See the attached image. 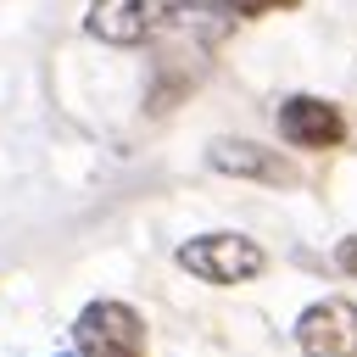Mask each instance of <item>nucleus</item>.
<instances>
[{
    "label": "nucleus",
    "mask_w": 357,
    "mask_h": 357,
    "mask_svg": "<svg viewBox=\"0 0 357 357\" xmlns=\"http://www.w3.org/2000/svg\"><path fill=\"white\" fill-rule=\"evenodd\" d=\"M190 11H201V6L195 0H95L84 28L100 45H151L173 28H184Z\"/></svg>",
    "instance_id": "obj_1"
},
{
    "label": "nucleus",
    "mask_w": 357,
    "mask_h": 357,
    "mask_svg": "<svg viewBox=\"0 0 357 357\" xmlns=\"http://www.w3.org/2000/svg\"><path fill=\"white\" fill-rule=\"evenodd\" d=\"M178 268L206 279V284H245L268 268V251L251 240V234H234V229H212V234H195L178 245Z\"/></svg>",
    "instance_id": "obj_2"
},
{
    "label": "nucleus",
    "mask_w": 357,
    "mask_h": 357,
    "mask_svg": "<svg viewBox=\"0 0 357 357\" xmlns=\"http://www.w3.org/2000/svg\"><path fill=\"white\" fill-rule=\"evenodd\" d=\"M73 346L78 357H145V318L128 301H89L73 318Z\"/></svg>",
    "instance_id": "obj_3"
},
{
    "label": "nucleus",
    "mask_w": 357,
    "mask_h": 357,
    "mask_svg": "<svg viewBox=\"0 0 357 357\" xmlns=\"http://www.w3.org/2000/svg\"><path fill=\"white\" fill-rule=\"evenodd\" d=\"M296 346L307 357H357V301L324 296L296 318Z\"/></svg>",
    "instance_id": "obj_4"
},
{
    "label": "nucleus",
    "mask_w": 357,
    "mask_h": 357,
    "mask_svg": "<svg viewBox=\"0 0 357 357\" xmlns=\"http://www.w3.org/2000/svg\"><path fill=\"white\" fill-rule=\"evenodd\" d=\"M273 123H279V134H284L290 145H301V151H335V145L346 139L340 106H335V100H318V95H290V100H279Z\"/></svg>",
    "instance_id": "obj_5"
},
{
    "label": "nucleus",
    "mask_w": 357,
    "mask_h": 357,
    "mask_svg": "<svg viewBox=\"0 0 357 357\" xmlns=\"http://www.w3.org/2000/svg\"><path fill=\"white\" fill-rule=\"evenodd\" d=\"M206 162L218 173H229V178H257V184H296L301 178L290 156H279L273 145H257V139H234V134L229 139H212Z\"/></svg>",
    "instance_id": "obj_6"
},
{
    "label": "nucleus",
    "mask_w": 357,
    "mask_h": 357,
    "mask_svg": "<svg viewBox=\"0 0 357 357\" xmlns=\"http://www.w3.org/2000/svg\"><path fill=\"white\" fill-rule=\"evenodd\" d=\"M206 6H223V11H234V17H262V11H284V6H296V0H206Z\"/></svg>",
    "instance_id": "obj_7"
},
{
    "label": "nucleus",
    "mask_w": 357,
    "mask_h": 357,
    "mask_svg": "<svg viewBox=\"0 0 357 357\" xmlns=\"http://www.w3.org/2000/svg\"><path fill=\"white\" fill-rule=\"evenodd\" d=\"M335 262H340V273H351V279H357V234H346V240L335 245Z\"/></svg>",
    "instance_id": "obj_8"
}]
</instances>
